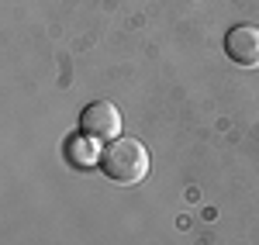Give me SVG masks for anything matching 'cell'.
Listing matches in <instances>:
<instances>
[{"mask_svg": "<svg viewBox=\"0 0 259 245\" xmlns=\"http://www.w3.org/2000/svg\"><path fill=\"white\" fill-rule=\"evenodd\" d=\"M69 163L73 166H80V169H87V166H94V163H100V152L104 149H97V142L90 138V135H76V138H69Z\"/></svg>", "mask_w": 259, "mask_h": 245, "instance_id": "obj_4", "label": "cell"}, {"mask_svg": "<svg viewBox=\"0 0 259 245\" xmlns=\"http://www.w3.org/2000/svg\"><path fill=\"white\" fill-rule=\"evenodd\" d=\"M225 52H228L232 62H239L245 69H256L259 66V28H252V24H235L225 35Z\"/></svg>", "mask_w": 259, "mask_h": 245, "instance_id": "obj_3", "label": "cell"}, {"mask_svg": "<svg viewBox=\"0 0 259 245\" xmlns=\"http://www.w3.org/2000/svg\"><path fill=\"white\" fill-rule=\"evenodd\" d=\"M100 166H104L107 180L128 186V183L145 180V173H149V152L135 138H111V145L100 152Z\"/></svg>", "mask_w": 259, "mask_h": 245, "instance_id": "obj_1", "label": "cell"}, {"mask_svg": "<svg viewBox=\"0 0 259 245\" xmlns=\"http://www.w3.org/2000/svg\"><path fill=\"white\" fill-rule=\"evenodd\" d=\"M80 128H83V135H90V138H118L121 111L111 101H94L83 107Z\"/></svg>", "mask_w": 259, "mask_h": 245, "instance_id": "obj_2", "label": "cell"}]
</instances>
